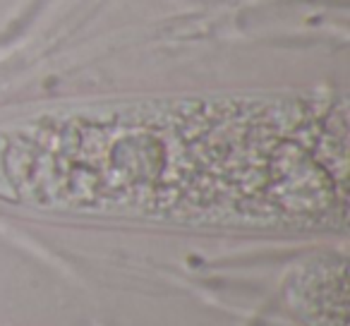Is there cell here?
Here are the masks:
<instances>
[{
    "mask_svg": "<svg viewBox=\"0 0 350 326\" xmlns=\"http://www.w3.org/2000/svg\"><path fill=\"white\" fill-rule=\"evenodd\" d=\"M0 182L58 209L331 221L345 214V108L216 98L46 113L0 132Z\"/></svg>",
    "mask_w": 350,
    "mask_h": 326,
    "instance_id": "obj_1",
    "label": "cell"
}]
</instances>
